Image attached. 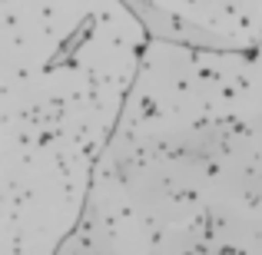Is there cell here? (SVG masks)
<instances>
[{
    "instance_id": "6da1fadb",
    "label": "cell",
    "mask_w": 262,
    "mask_h": 255,
    "mask_svg": "<svg viewBox=\"0 0 262 255\" xmlns=\"http://www.w3.org/2000/svg\"><path fill=\"white\" fill-rule=\"evenodd\" d=\"M229 109L129 113L110 172L149 225L153 255H262V47L229 53Z\"/></svg>"
},
{
    "instance_id": "7a4b0ae2",
    "label": "cell",
    "mask_w": 262,
    "mask_h": 255,
    "mask_svg": "<svg viewBox=\"0 0 262 255\" xmlns=\"http://www.w3.org/2000/svg\"><path fill=\"white\" fill-rule=\"evenodd\" d=\"M123 4L140 17L149 37L163 40V43L189 47V50H249L252 47L239 37H226L223 30H209V27H199L186 17H176L173 10H163L149 0H123Z\"/></svg>"
},
{
    "instance_id": "3957f363",
    "label": "cell",
    "mask_w": 262,
    "mask_h": 255,
    "mask_svg": "<svg viewBox=\"0 0 262 255\" xmlns=\"http://www.w3.org/2000/svg\"><path fill=\"white\" fill-rule=\"evenodd\" d=\"M57 255H116L106 212L100 209L96 196L86 199V209H83V216H80L77 229L63 239V245L57 249Z\"/></svg>"
}]
</instances>
